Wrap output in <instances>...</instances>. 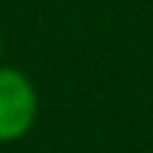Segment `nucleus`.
Returning a JSON list of instances; mask_svg holds the SVG:
<instances>
[{
    "label": "nucleus",
    "instance_id": "obj_1",
    "mask_svg": "<svg viewBox=\"0 0 153 153\" xmlns=\"http://www.w3.org/2000/svg\"><path fill=\"white\" fill-rule=\"evenodd\" d=\"M38 118V91L30 75L0 65V143L24 137Z\"/></svg>",
    "mask_w": 153,
    "mask_h": 153
},
{
    "label": "nucleus",
    "instance_id": "obj_2",
    "mask_svg": "<svg viewBox=\"0 0 153 153\" xmlns=\"http://www.w3.org/2000/svg\"><path fill=\"white\" fill-rule=\"evenodd\" d=\"M0 59H3V35H0ZM3 65V62H0Z\"/></svg>",
    "mask_w": 153,
    "mask_h": 153
}]
</instances>
